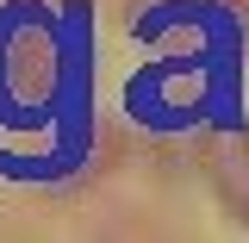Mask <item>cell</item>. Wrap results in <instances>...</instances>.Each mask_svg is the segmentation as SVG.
Instances as JSON below:
<instances>
[{"label":"cell","instance_id":"obj_1","mask_svg":"<svg viewBox=\"0 0 249 243\" xmlns=\"http://www.w3.org/2000/svg\"><path fill=\"white\" fill-rule=\"evenodd\" d=\"M206 168H212V187L224 193V206L249 218V131H218Z\"/></svg>","mask_w":249,"mask_h":243}]
</instances>
